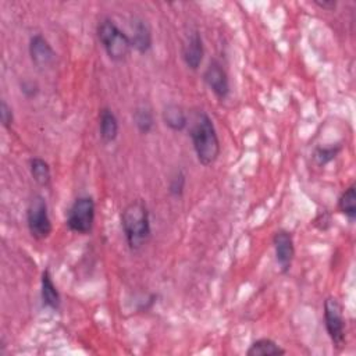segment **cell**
Here are the masks:
<instances>
[{"label":"cell","instance_id":"44dd1931","mask_svg":"<svg viewBox=\"0 0 356 356\" xmlns=\"http://www.w3.org/2000/svg\"><path fill=\"white\" fill-rule=\"evenodd\" d=\"M0 121H1V125L7 129L11 128V125L14 122L13 108H11V106H8V103L6 100H1V103H0Z\"/></svg>","mask_w":356,"mask_h":356},{"label":"cell","instance_id":"30bf717a","mask_svg":"<svg viewBox=\"0 0 356 356\" xmlns=\"http://www.w3.org/2000/svg\"><path fill=\"white\" fill-rule=\"evenodd\" d=\"M182 60L185 63V65L192 70V71H197L202 61H203V56H204V44H203V39L202 35L197 29L191 31L184 43H182Z\"/></svg>","mask_w":356,"mask_h":356},{"label":"cell","instance_id":"8fae6325","mask_svg":"<svg viewBox=\"0 0 356 356\" xmlns=\"http://www.w3.org/2000/svg\"><path fill=\"white\" fill-rule=\"evenodd\" d=\"M129 38L132 49H135L139 54H146L147 51H150L153 46V35L150 25L146 19L140 17H135L132 19V36Z\"/></svg>","mask_w":356,"mask_h":356},{"label":"cell","instance_id":"d6986e66","mask_svg":"<svg viewBox=\"0 0 356 356\" xmlns=\"http://www.w3.org/2000/svg\"><path fill=\"white\" fill-rule=\"evenodd\" d=\"M185 185H186V175H185L182 168H178L170 177L168 193L172 197H181L184 195V192H185Z\"/></svg>","mask_w":356,"mask_h":356},{"label":"cell","instance_id":"4fadbf2b","mask_svg":"<svg viewBox=\"0 0 356 356\" xmlns=\"http://www.w3.org/2000/svg\"><path fill=\"white\" fill-rule=\"evenodd\" d=\"M40 298H42V303L44 307L51 309V310L60 309L61 296H60V292H58V289L53 281V277L47 268L43 270L42 275H40Z\"/></svg>","mask_w":356,"mask_h":356},{"label":"cell","instance_id":"8992f818","mask_svg":"<svg viewBox=\"0 0 356 356\" xmlns=\"http://www.w3.org/2000/svg\"><path fill=\"white\" fill-rule=\"evenodd\" d=\"M324 325L332 346L338 350L343 349L346 345V325L342 305L335 296H328L324 300Z\"/></svg>","mask_w":356,"mask_h":356},{"label":"cell","instance_id":"ba28073f","mask_svg":"<svg viewBox=\"0 0 356 356\" xmlns=\"http://www.w3.org/2000/svg\"><path fill=\"white\" fill-rule=\"evenodd\" d=\"M273 246L277 264L282 274L289 273L295 257L293 236L288 229H278L273 236Z\"/></svg>","mask_w":356,"mask_h":356},{"label":"cell","instance_id":"ffe728a7","mask_svg":"<svg viewBox=\"0 0 356 356\" xmlns=\"http://www.w3.org/2000/svg\"><path fill=\"white\" fill-rule=\"evenodd\" d=\"M339 150H341V146L317 147V149L314 150L313 157H314L316 163H317L320 167H323V165H325L327 163H330L331 160H334V159L337 157V154L339 153Z\"/></svg>","mask_w":356,"mask_h":356},{"label":"cell","instance_id":"277c9868","mask_svg":"<svg viewBox=\"0 0 356 356\" xmlns=\"http://www.w3.org/2000/svg\"><path fill=\"white\" fill-rule=\"evenodd\" d=\"M26 227L32 238L43 241L50 236L53 231L51 220L49 216V207L46 199L36 193L31 197L26 207Z\"/></svg>","mask_w":356,"mask_h":356},{"label":"cell","instance_id":"603a6c76","mask_svg":"<svg viewBox=\"0 0 356 356\" xmlns=\"http://www.w3.org/2000/svg\"><path fill=\"white\" fill-rule=\"evenodd\" d=\"M316 6H318L320 8H323V10H328V11H332L335 7H337V1H334V0H314L313 1Z\"/></svg>","mask_w":356,"mask_h":356},{"label":"cell","instance_id":"5bb4252c","mask_svg":"<svg viewBox=\"0 0 356 356\" xmlns=\"http://www.w3.org/2000/svg\"><path fill=\"white\" fill-rule=\"evenodd\" d=\"M161 120L164 125L174 132H181L188 127V115L177 103H168L163 107Z\"/></svg>","mask_w":356,"mask_h":356},{"label":"cell","instance_id":"6da1fadb","mask_svg":"<svg viewBox=\"0 0 356 356\" xmlns=\"http://www.w3.org/2000/svg\"><path fill=\"white\" fill-rule=\"evenodd\" d=\"M189 136L197 161L207 167L211 165L220 156V139L213 124V120L204 110H196L188 120Z\"/></svg>","mask_w":356,"mask_h":356},{"label":"cell","instance_id":"5b68a950","mask_svg":"<svg viewBox=\"0 0 356 356\" xmlns=\"http://www.w3.org/2000/svg\"><path fill=\"white\" fill-rule=\"evenodd\" d=\"M96 217V204L92 196H79L74 200L67 213V227L70 231L86 235L92 231Z\"/></svg>","mask_w":356,"mask_h":356},{"label":"cell","instance_id":"7a4b0ae2","mask_svg":"<svg viewBox=\"0 0 356 356\" xmlns=\"http://www.w3.org/2000/svg\"><path fill=\"white\" fill-rule=\"evenodd\" d=\"M121 228L131 250H139L150 238V214L149 209L142 199L129 202L121 211L120 216Z\"/></svg>","mask_w":356,"mask_h":356},{"label":"cell","instance_id":"7402d4cb","mask_svg":"<svg viewBox=\"0 0 356 356\" xmlns=\"http://www.w3.org/2000/svg\"><path fill=\"white\" fill-rule=\"evenodd\" d=\"M21 92H22V95L25 97L32 99V97H35L39 93V86H38L36 82L28 79V81L21 82Z\"/></svg>","mask_w":356,"mask_h":356},{"label":"cell","instance_id":"e0dca14e","mask_svg":"<svg viewBox=\"0 0 356 356\" xmlns=\"http://www.w3.org/2000/svg\"><path fill=\"white\" fill-rule=\"evenodd\" d=\"M134 122L139 134L149 135L154 128L153 111L147 104H140L134 111Z\"/></svg>","mask_w":356,"mask_h":356},{"label":"cell","instance_id":"3957f363","mask_svg":"<svg viewBox=\"0 0 356 356\" xmlns=\"http://www.w3.org/2000/svg\"><path fill=\"white\" fill-rule=\"evenodd\" d=\"M96 35L103 46L107 57L114 63H121L127 60L132 50L131 38L118 28L114 19L104 17L99 21L96 28Z\"/></svg>","mask_w":356,"mask_h":356},{"label":"cell","instance_id":"9c48e42d","mask_svg":"<svg viewBox=\"0 0 356 356\" xmlns=\"http://www.w3.org/2000/svg\"><path fill=\"white\" fill-rule=\"evenodd\" d=\"M28 53L33 65L39 70L49 68L56 61V51L42 33H35L31 36L28 43Z\"/></svg>","mask_w":356,"mask_h":356},{"label":"cell","instance_id":"ac0fdd59","mask_svg":"<svg viewBox=\"0 0 356 356\" xmlns=\"http://www.w3.org/2000/svg\"><path fill=\"white\" fill-rule=\"evenodd\" d=\"M338 210L349 220V222H353L356 218V189L352 184L348 186L338 197Z\"/></svg>","mask_w":356,"mask_h":356},{"label":"cell","instance_id":"9a60e30c","mask_svg":"<svg viewBox=\"0 0 356 356\" xmlns=\"http://www.w3.org/2000/svg\"><path fill=\"white\" fill-rule=\"evenodd\" d=\"M285 353L286 350L271 338H259L246 350V356H282Z\"/></svg>","mask_w":356,"mask_h":356},{"label":"cell","instance_id":"7c38bea8","mask_svg":"<svg viewBox=\"0 0 356 356\" xmlns=\"http://www.w3.org/2000/svg\"><path fill=\"white\" fill-rule=\"evenodd\" d=\"M120 131L118 120L114 111L104 106L99 110V135L104 143H111L117 139Z\"/></svg>","mask_w":356,"mask_h":356},{"label":"cell","instance_id":"52a82bcc","mask_svg":"<svg viewBox=\"0 0 356 356\" xmlns=\"http://www.w3.org/2000/svg\"><path fill=\"white\" fill-rule=\"evenodd\" d=\"M203 81L217 99L224 100L228 97V95H229L228 74H227L224 65L217 58H213L209 61V64L203 72Z\"/></svg>","mask_w":356,"mask_h":356},{"label":"cell","instance_id":"2e32d148","mask_svg":"<svg viewBox=\"0 0 356 356\" xmlns=\"http://www.w3.org/2000/svg\"><path fill=\"white\" fill-rule=\"evenodd\" d=\"M31 177L39 186H49L51 182V170L46 160L40 157H33L29 161Z\"/></svg>","mask_w":356,"mask_h":356}]
</instances>
